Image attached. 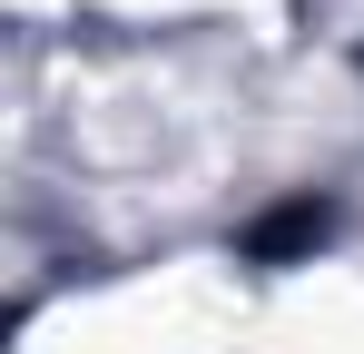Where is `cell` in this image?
<instances>
[{
	"instance_id": "cell-1",
	"label": "cell",
	"mask_w": 364,
	"mask_h": 354,
	"mask_svg": "<svg viewBox=\"0 0 364 354\" xmlns=\"http://www.w3.org/2000/svg\"><path fill=\"white\" fill-rule=\"evenodd\" d=\"M305 236H325V207H315V197L286 207V217H266V227H256V256H286V246H305Z\"/></svg>"
}]
</instances>
